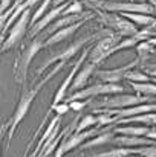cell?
<instances>
[{"instance_id": "cell-32", "label": "cell", "mask_w": 156, "mask_h": 157, "mask_svg": "<svg viewBox=\"0 0 156 157\" xmlns=\"http://www.w3.org/2000/svg\"><path fill=\"white\" fill-rule=\"evenodd\" d=\"M144 72L147 75H150L152 78H156V67H147V69H144Z\"/></svg>"}, {"instance_id": "cell-10", "label": "cell", "mask_w": 156, "mask_h": 157, "mask_svg": "<svg viewBox=\"0 0 156 157\" xmlns=\"http://www.w3.org/2000/svg\"><path fill=\"white\" fill-rule=\"evenodd\" d=\"M139 61H141V59L136 58V59H133V61H130L129 64L121 66V67H115V69H97L94 75H95L100 81H103V82L119 84L121 79L126 78V73H127L129 70L135 69V67L139 64Z\"/></svg>"}, {"instance_id": "cell-12", "label": "cell", "mask_w": 156, "mask_h": 157, "mask_svg": "<svg viewBox=\"0 0 156 157\" xmlns=\"http://www.w3.org/2000/svg\"><path fill=\"white\" fill-rule=\"evenodd\" d=\"M90 18H94V12H90L89 15H86L83 20H80V21H77V23H74V25H70V26H66V28H63V29L57 31L55 34H52L51 37H48V38H46V41H45V48L55 46V44L63 43L64 40H67V38L74 37V35H75V32H77L83 25H86Z\"/></svg>"}, {"instance_id": "cell-7", "label": "cell", "mask_w": 156, "mask_h": 157, "mask_svg": "<svg viewBox=\"0 0 156 157\" xmlns=\"http://www.w3.org/2000/svg\"><path fill=\"white\" fill-rule=\"evenodd\" d=\"M150 101H152L150 96H144L139 93H136V95L116 93V95H110L106 99H101L100 102L92 104V110H95V108H127V107H133V105L146 104Z\"/></svg>"}, {"instance_id": "cell-18", "label": "cell", "mask_w": 156, "mask_h": 157, "mask_svg": "<svg viewBox=\"0 0 156 157\" xmlns=\"http://www.w3.org/2000/svg\"><path fill=\"white\" fill-rule=\"evenodd\" d=\"M150 131V127L147 125H116L115 133L116 134H127V136H147Z\"/></svg>"}, {"instance_id": "cell-35", "label": "cell", "mask_w": 156, "mask_h": 157, "mask_svg": "<svg viewBox=\"0 0 156 157\" xmlns=\"http://www.w3.org/2000/svg\"><path fill=\"white\" fill-rule=\"evenodd\" d=\"M149 67H156V66H149Z\"/></svg>"}, {"instance_id": "cell-21", "label": "cell", "mask_w": 156, "mask_h": 157, "mask_svg": "<svg viewBox=\"0 0 156 157\" xmlns=\"http://www.w3.org/2000/svg\"><path fill=\"white\" fill-rule=\"evenodd\" d=\"M132 89L144 96H156V82L147 81V82H130Z\"/></svg>"}, {"instance_id": "cell-15", "label": "cell", "mask_w": 156, "mask_h": 157, "mask_svg": "<svg viewBox=\"0 0 156 157\" xmlns=\"http://www.w3.org/2000/svg\"><path fill=\"white\" fill-rule=\"evenodd\" d=\"M112 144H116L118 147H130V148H138V147H146V145H153L155 140L149 139L147 136H127V134H118L112 140Z\"/></svg>"}, {"instance_id": "cell-6", "label": "cell", "mask_w": 156, "mask_h": 157, "mask_svg": "<svg viewBox=\"0 0 156 157\" xmlns=\"http://www.w3.org/2000/svg\"><path fill=\"white\" fill-rule=\"evenodd\" d=\"M95 9H103L109 12H139V14H155V6L149 2H103V0H94L92 5ZM90 8V9H92Z\"/></svg>"}, {"instance_id": "cell-27", "label": "cell", "mask_w": 156, "mask_h": 157, "mask_svg": "<svg viewBox=\"0 0 156 157\" xmlns=\"http://www.w3.org/2000/svg\"><path fill=\"white\" fill-rule=\"evenodd\" d=\"M138 156L156 157V144H153V145H146V147H138Z\"/></svg>"}, {"instance_id": "cell-28", "label": "cell", "mask_w": 156, "mask_h": 157, "mask_svg": "<svg viewBox=\"0 0 156 157\" xmlns=\"http://www.w3.org/2000/svg\"><path fill=\"white\" fill-rule=\"evenodd\" d=\"M51 110L55 111V114H61V116H63V114H66V113L70 110V105L63 101V102H60V104H57V105L51 104Z\"/></svg>"}, {"instance_id": "cell-20", "label": "cell", "mask_w": 156, "mask_h": 157, "mask_svg": "<svg viewBox=\"0 0 156 157\" xmlns=\"http://www.w3.org/2000/svg\"><path fill=\"white\" fill-rule=\"evenodd\" d=\"M136 154L138 156V148H130V147H118V148H112L109 151H104L100 154H95L92 157H130Z\"/></svg>"}, {"instance_id": "cell-33", "label": "cell", "mask_w": 156, "mask_h": 157, "mask_svg": "<svg viewBox=\"0 0 156 157\" xmlns=\"http://www.w3.org/2000/svg\"><path fill=\"white\" fill-rule=\"evenodd\" d=\"M66 2H69V0H54L52 2V6H60V5H63Z\"/></svg>"}, {"instance_id": "cell-3", "label": "cell", "mask_w": 156, "mask_h": 157, "mask_svg": "<svg viewBox=\"0 0 156 157\" xmlns=\"http://www.w3.org/2000/svg\"><path fill=\"white\" fill-rule=\"evenodd\" d=\"M45 41H46V37L40 32L35 38H32L29 41V44L23 46V49L18 52L17 58H15V63H14V79L22 89H26L29 66H31L34 56L42 49H45Z\"/></svg>"}, {"instance_id": "cell-11", "label": "cell", "mask_w": 156, "mask_h": 157, "mask_svg": "<svg viewBox=\"0 0 156 157\" xmlns=\"http://www.w3.org/2000/svg\"><path fill=\"white\" fill-rule=\"evenodd\" d=\"M69 5H70V3L66 2V3H63V5H60V6H54L52 9H49V11H48V12H46V14H45V15H43V17H42V18H40V20L31 28V29H29V31H28V37H29L31 40L35 38L40 32H43V31L51 25L52 21H55L58 17L63 15V12L66 11V8H67Z\"/></svg>"}, {"instance_id": "cell-24", "label": "cell", "mask_w": 156, "mask_h": 157, "mask_svg": "<svg viewBox=\"0 0 156 157\" xmlns=\"http://www.w3.org/2000/svg\"><path fill=\"white\" fill-rule=\"evenodd\" d=\"M97 124H98V116H97L95 113L86 114V116H83V117L80 119V122H78L75 131H77V133L86 131V130H89V128H94V125H97Z\"/></svg>"}, {"instance_id": "cell-25", "label": "cell", "mask_w": 156, "mask_h": 157, "mask_svg": "<svg viewBox=\"0 0 156 157\" xmlns=\"http://www.w3.org/2000/svg\"><path fill=\"white\" fill-rule=\"evenodd\" d=\"M124 79H127V81H130V82H147V81H150V76H149L144 70L132 69V70H129V72L126 73V78H124Z\"/></svg>"}, {"instance_id": "cell-36", "label": "cell", "mask_w": 156, "mask_h": 157, "mask_svg": "<svg viewBox=\"0 0 156 157\" xmlns=\"http://www.w3.org/2000/svg\"><path fill=\"white\" fill-rule=\"evenodd\" d=\"M136 2H142V0H136Z\"/></svg>"}, {"instance_id": "cell-8", "label": "cell", "mask_w": 156, "mask_h": 157, "mask_svg": "<svg viewBox=\"0 0 156 157\" xmlns=\"http://www.w3.org/2000/svg\"><path fill=\"white\" fill-rule=\"evenodd\" d=\"M31 9H26L20 18L12 25L8 37L2 41V53H5L6 51H11L12 48H15L17 44H20V41L23 40V37L26 35V32L29 31L31 26Z\"/></svg>"}, {"instance_id": "cell-26", "label": "cell", "mask_w": 156, "mask_h": 157, "mask_svg": "<svg viewBox=\"0 0 156 157\" xmlns=\"http://www.w3.org/2000/svg\"><path fill=\"white\" fill-rule=\"evenodd\" d=\"M83 2H80V0H74L67 8H66V11L63 12V15H69V14H83Z\"/></svg>"}, {"instance_id": "cell-16", "label": "cell", "mask_w": 156, "mask_h": 157, "mask_svg": "<svg viewBox=\"0 0 156 157\" xmlns=\"http://www.w3.org/2000/svg\"><path fill=\"white\" fill-rule=\"evenodd\" d=\"M116 133L115 130H107V131H103L101 134L86 140L80 148L81 150H90V148H97V147H101V145H106V144H112V140L115 139Z\"/></svg>"}, {"instance_id": "cell-5", "label": "cell", "mask_w": 156, "mask_h": 157, "mask_svg": "<svg viewBox=\"0 0 156 157\" xmlns=\"http://www.w3.org/2000/svg\"><path fill=\"white\" fill-rule=\"evenodd\" d=\"M126 89L121 84H110V82H95L92 86H87L75 93H70L66 96L64 102H72V101H84V99H94L101 95H116V93H124Z\"/></svg>"}, {"instance_id": "cell-31", "label": "cell", "mask_w": 156, "mask_h": 157, "mask_svg": "<svg viewBox=\"0 0 156 157\" xmlns=\"http://www.w3.org/2000/svg\"><path fill=\"white\" fill-rule=\"evenodd\" d=\"M12 3H14V0H2V5H0L2 12H5V11L9 8V5H12Z\"/></svg>"}, {"instance_id": "cell-30", "label": "cell", "mask_w": 156, "mask_h": 157, "mask_svg": "<svg viewBox=\"0 0 156 157\" xmlns=\"http://www.w3.org/2000/svg\"><path fill=\"white\" fill-rule=\"evenodd\" d=\"M66 154V151H64V142L61 140V144L58 145V148H57V151L52 154V157H63Z\"/></svg>"}, {"instance_id": "cell-29", "label": "cell", "mask_w": 156, "mask_h": 157, "mask_svg": "<svg viewBox=\"0 0 156 157\" xmlns=\"http://www.w3.org/2000/svg\"><path fill=\"white\" fill-rule=\"evenodd\" d=\"M90 101H92V99H84V101H72V102H69V105H70V110H74V111H81V110H84L87 105L90 104Z\"/></svg>"}, {"instance_id": "cell-4", "label": "cell", "mask_w": 156, "mask_h": 157, "mask_svg": "<svg viewBox=\"0 0 156 157\" xmlns=\"http://www.w3.org/2000/svg\"><path fill=\"white\" fill-rule=\"evenodd\" d=\"M95 12L98 14V21L101 25H106V28L119 34L122 38L132 37L138 32V26L135 23H132L130 20H127L126 17H122L121 14L109 12V11H103V9H95Z\"/></svg>"}, {"instance_id": "cell-14", "label": "cell", "mask_w": 156, "mask_h": 157, "mask_svg": "<svg viewBox=\"0 0 156 157\" xmlns=\"http://www.w3.org/2000/svg\"><path fill=\"white\" fill-rule=\"evenodd\" d=\"M95 70H97V64L89 63V61L84 63L83 67H81V69L78 70V73L75 75V78H74V81H72V86H70V89H69V93H75V92L84 89L86 84H87V81H89V78L95 73Z\"/></svg>"}, {"instance_id": "cell-19", "label": "cell", "mask_w": 156, "mask_h": 157, "mask_svg": "<svg viewBox=\"0 0 156 157\" xmlns=\"http://www.w3.org/2000/svg\"><path fill=\"white\" fill-rule=\"evenodd\" d=\"M121 15L126 17L127 20H130L132 23H135L136 26H142V28L152 25L156 20L150 14H139V12H121Z\"/></svg>"}, {"instance_id": "cell-23", "label": "cell", "mask_w": 156, "mask_h": 157, "mask_svg": "<svg viewBox=\"0 0 156 157\" xmlns=\"http://www.w3.org/2000/svg\"><path fill=\"white\" fill-rule=\"evenodd\" d=\"M136 49V52H138V58L141 59V61H147L155 52V46L147 40V41H141V43H138V46L135 48Z\"/></svg>"}, {"instance_id": "cell-13", "label": "cell", "mask_w": 156, "mask_h": 157, "mask_svg": "<svg viewBox=\"0 0 156 157\" xmlns=\"http://www.w3.org/2000/svg\"><path fill=\"white\" fill-rule=\"evenodd\" d=\"M90 12H83V14H69V15H61V17H58L55 21H52L51 25L42 32L46 38L48 37H51L52 34H55L57 31H60V29H63V28H66V26H70V25H74V23H77V21H80V20H83L86 15H89Z\"/></svg>"}, {"instance_id": "cell-22", "label": "cell", "mask_w": 156, "mask_h": 157, "mask_svg": "<svg viewBox=\"0 0 156 157\" xmlns=\"http://www.w3.org/2000/svg\"><path fill=\"white\" fill-rule=\"evenodd\" d=\"M138 43H141L135 35H132V37H124V38H121V41L118 43V44H115V48L109 52V56H112L113 53L119 52V51H126V49H132V48H136L138 46Z\"/></svg>"}, {"instance_id": "cell-2", "label": "cell", "mask_w": 156, "mask_h": 157, "mask_svg": "<svg viewBox=\"0 0 156 157\" xmlns=\"http://www.w3.org/2000/svg\"><path fill=\"white\" fill-rule=\"evenodd\" d=\"M112 32H113L112 29L104 28V29H100V31L94 32V34H87V35H83L81 38L75 40L74 43H70V44H69V46H66L64 49L58 51L57 53H54V55H51V56H48V58L45 59V63H43L37 70H35V78L42 76V75H43V72H45V70H48L51 66H55V64H57V61H64V63L70 61V59L80 52L86 44H89V43H92V41H95V40H101V38H104V37L110 35Z\"/></svg>"}, {"instance_id": "cell-1", "label": "cell", "mask_w": 156, "mask_h": 157, "mask_svg": "<svg viewBox=\"0 0 156 157\" xmlns=\"http://www.w3.org/2000/svg\"><path fill=\"white\" fill-rule=\"evenodd\" d=\"M64 61H58L54 67H52L51 70L46 73V76L45 78H42L35 86H32L29 90L28 89H22V95H20V99H18V102H17V107H15V110H14V113H12V116L2 125V139L5 137V134H8V139H6V145H5V153L6 151H9V147H11V140H12V137H14V134H15V130L18 128V125L23 122V119L26 117V114H28V111H29V108H31V105L34 102V99L37 98V95H38V92L51 81L52 78L55 76V75H58L60 73V70L64 67Z\"/></svg>"}, {"instance_id": "cell-17", "label": "cell", "mask_w": 156, "mask_h": 157, "mask_svg": "<svg viewBox=\"0 0 156 157\" xmlns=\"http://www.w3.org/2000/svg\"><path fill=\"white\" fill-rule=\"evenodd\" d=\"M130 122H138V124L147 125V127L156 125V111H150V113H144V114H138V116H130V117L118 119L115 125H126V124H130Z\"/></svg>"}, {"instance_id": "cell-9", "label": "cell", "mask_w": 156, "mask_h": 157, "mask_svg": "<svg viewBox=\"0 0 156 157\" xmlns=\"http://www.w3.org/2000/svg\"><path fill=\"white\" fill-rule=\"evenodd\" d=\"M121 35L116 34V32H112L110 35L104 37L101 40H98L94 46H90V52H89V63H94V64H100L103 63L104 59L109 58V52L115 48V44H118L121 41Z\"/></svg>"}, {"instance_id": "cell-34", "label": "cell", "mask_w": 156, "mask_h": 157, "mask_svg": "<svg viewBox=\"0 0 156 157\" xmlns=\"http://www.w3.org/2000/svg\"><path fill=\"white\" fill-rule=\"evenodd\" d=\"M147 2H149L150 5H153V6H155V8H156V0H147Z\"/></svg>"}]
</instances>
